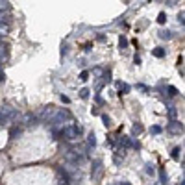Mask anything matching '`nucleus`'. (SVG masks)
Segmentation results:
<instances>
[{"label":"nucleus","instance_id":"8","mask_svg":"<svg viewBox=\"0 0 185 185\" xmlns=\"http://www.w3.org/2000/svg\"><path fill=\"white\" fill-rule=\"evenodd\" d=\"M87 78H89V72H87V70H83V72L80 74V80H87Z\"/></svg>","mask_w":185,"mask_h":185},{"label":"nucleus","instance_id":"7","mask_svg":"<svg viewBox=\"0 0 185 185\" xmlns=\"http://www.w3.org/2000/svg\"><path fill=\"white\" fill-rule=\"evenodd\" d=\"M172 158H174V159L180 158V148H174V150H172Z\"/></svg>","mask_w":185,"mask_h":185},{"label":"nucleus","instance_id":"5","mask_svg":"<svg viewBox=\"0 0 185 185\" xmlns=\"http://www.w3.org/2000/svg\"><path fill=\"white\" fill-rule=\"evenodd\" d=\"M89 145H96V139H95V133H89Z\"/></svg>","mask_w":185,"mask_h":185},{"label":"nucleus","instance_id":"4","mask_svg":"<svg viewBox=\"0 0 185 185\" xmlns=\"http://www.w3.org/2000/svg\"><path fill=\"white\" fill-rule=\"evenodd\" d=\"M80 96H82V98H87V96H89V89H82V91H80Z\"/></svg>","mask_w":185,"mask_h":185},{"label":"nucleus","instance_id":"6","mask_svg":"<svg viewBox=\"0 0 185 185\" xmlns=\"http://www.w3.org/2000/svg\"><path fill=\"white\" fill-rule=\"evenodd\" d=\"M163 54H165V52H163L161 48H158V50H154V56H156V57H161Z\"/></svg>","mask_w":185,"mask_h":185},{"label":"nucleus","instance_id":"9","mask_svg":"<svg viewBox=\"0 0 185 185\" xmlns=\"http://www.w3.org/2000/svg\"><path fill=\"white\" fill-rule=\"evenodd\" d=\"M152 133H161V128H159V126H154V128H152Z\"/></svg>","mask_w":185,"mask_h":185},{"label":"nucleus","instance_id":"1","mask_svg":"<svg viewBox=\"0 0 185 185\" xmlns=\"http://www.w3.org/2000/svg\"><path fill=\"white\" fill-rule=\"evenodd\" d=\"M82 135V128H78L76 124H69V126H65V128H61V137L65 139V141H78V137Z\"/></svg>","mask_w":185,"mask_h":185},{"label":"nucleus","instance_id":"2","mask_svg":"<svg viewBox=\"0 0 185 185\" xmlns=\"http://www.w3.org/2000/svg\"><path fill=\"white\" fill-rule=\"evenodd\" d=\"M102 172V161H95V178H98Z\"/></svg>","mask_w":185,"mask_h":185},{"label":"nucleus","instance_id":"3","mask_svg":"<svg viewBox=\"0 0 185 185\" xmlns=\"http://www.w3.org/2000/svg\"><path fill=\"white\" fill-rule=\"evenodd\" d=\"M169 95H170V96H176V95H178V89L170 85V87H169Z\"/></svg>","mask_w":185,"mask_h":185},{"label":"nucleus","instance_id":"10","mask_svg":"<svg viewBox=\"0 0 185 185\" xmlns=\"http://www.w3.org/2000/svg\"><path fill=\"white\" fill-rule=\"evenodd\" d=\"M146 172H148V174H154V167H152V165H148V169H146Z\"/></svg>","mask_w":185,"mask_h":185}]
</instances>
